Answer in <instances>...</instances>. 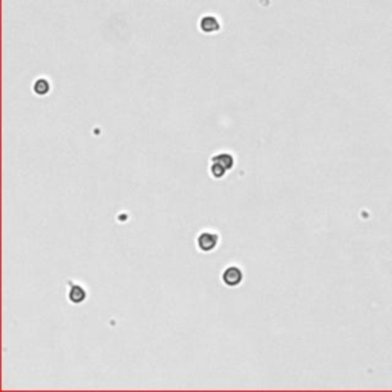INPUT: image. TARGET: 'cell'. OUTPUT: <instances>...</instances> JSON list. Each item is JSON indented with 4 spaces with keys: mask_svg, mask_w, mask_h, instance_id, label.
I'll use <instances>...</instances> for the list:
<instances>
[{
    "mask_svg": "<svg viewBox=\"0 0 392 392\" xmlns=\"http://www.w3.org/2000/svg\"><path fill=\"white\" fill-rule=\"evenodd\" d=\"M219 242V235L215 233V232H202L199 236H198V240H196V244H198V248L201 251H212L216 248Z\"/></svg>",
    "mask_w": 392,
    "mask_h": 392,
    "instance_id": "obj_1",
    "label": "cell"
},
{
    "mask_svg": "<svg viewBox=\"0 0 392 392\" xmlns=\"http://www.w3.org/2000/svg\"><path fill=\"white\" fill-rule=\"evenodd\" d=\"M242 279H244V273L238 267H228L222 273V281L227 286H238Z\"/></svg>",
    "mask_w": 392,
    "mask_h": 392,
    "instance_id": "obj_2",
    "label": "cell"
},
{
    "mask_svg": "<svg viewBox=\"0 0 392 392\" xmlns=\"http://www.w3.org/2000/svg\"><path fill=\"white\" fill-rule=\"evenodd\" d=\"M199 28L207 34H212L221 28V25H219V22L213 16H204L199 22Z\"/></svg>",
    "mask_w": 392,
    "mask_h": 392,
    "instance_id": "obj_3",
    "label": "cell"
},
{
    "mask_svg": "<svg viewBox=\"0 0 392 392\" xmlns=\"http://www.w3.org/2000/svg\"><path fill=\"white\" fill-rule=\"evenodd\" d=\"M86 299V291L80 285H71L69 290V301L72 304H82Z\"/></svg>",
    "mask_w": 392,
    "mask_h": 392,
    "instance_id": "obj_4",
    "label": "cell"
},
{
    "mask_svg": "<svg viewBox=\"0 0 392 392\" xmlns=\"http://www.w3.org/2000/svg\"><path fill=\"white\" fill-rule=\"evenodd\" d=\"M212 161H213V163H218V164L224 166L227 170H230V169L233 167V164H235V159H233V156H232V155H228V153L215 155V156L212 158Z\"/></svg>",
    "mask_w": 392,
    "mask_h": 392,
    "instance_id": "obj_5",
    "label": "cell"
},
{
    "mask_svg": "<svg viewBox=\"0 0 392 392\" xmlns=\"http://www.w3.org/2000/svg\"><path fill=\"white\" fill-rule=\"evenodd\" d=\"M49 89H51V86L44 78H40L34 83V92H36L37 95H46L49 92Z\"/></svg>",
    "mask_w": 392,
    "mask_h": 392,
    "instance_id": "obj_6",
    "label": "cell"
},
{
    "mask_svg": "<svg viewBox=\"0 0 392 392\" xmlns=\"http://www.w3.org/2000/svg\"><path fill=\"white\" fill-rule=\"evenodd\" d=\"M210 174H212V176L213 178H224L225 176V174H227V169L224 167V166H221V164H218V163H213L212 161V166H210Z\"/></svg>",
    "mask_w": 392,
    "mask_h": 392,
    "instance_id": "obj_7",
    "label": "cell"
}]
</instances>
